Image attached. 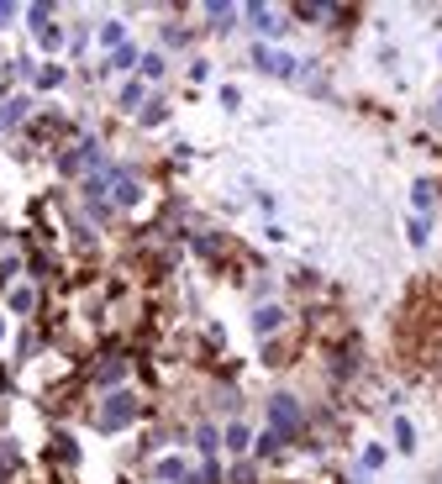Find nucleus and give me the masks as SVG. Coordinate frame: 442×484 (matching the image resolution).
<instances>
[{
    "label": "nucleus",
    "instance_id": "f257e3e1",
    "mask_svg": "<svg viewBox=\"0 0 442 484\" xmlns=\"http://www.w3.org/2000/svg\"><path fill=\"white\" fill-rule=\"evenodd\" d=\"M132 411H137V406H132L127 395H111V400H105V411H100V426H105V432H116V426L132 421Z\"/></svg>",
    "mask_w": 442,
    "mask_h": 484
},
{
    "label": "nucleus",
    "instance_id": "f03ea898",
    "mask_svg": "<svg viewBox=\"0 0 442 484\" xmlns=\"http://www.w3.org/2000/svg\"><path fill=\"white\" fill-rule=\"evenodd\" d=\"M253 63H263L269 74H295V58L290 53H274V48H253Z\"/></svg>",
    "mask_w": 442,
    "mask_h": 484
},
{
    "label": "nucleus",
    "instance_id": "7ed1b4c3",
    "mask_svg": "<svg viewBox=\"0 0 442 484\" xmlns=\"http://www.w3.org/2000/svg\"><path fill=\"white\" fill-rule=\"evenodd\" d=\"M274 432L285 437V432H295V426H300V406H295V400H274Z\"/></svg>",
    "mask_w": 442,
    "mask_h": 484
},
{
    "label": "nucleus",
    "instance_id": "20e7f679",
    "mask_svg": "<svg viewBox=\"0 0 442 484\" xmlns=\"http://www.w3.org/2000/svg\"><path fill=\"white\" fill-rule=\"evenodd\" d=\"M248 16H253V26H258V32H279V26H274V11H269V6H248Z\"/></svg>",
    "mask_w": 442,
    "mask_h": 484
},
{
    "label": "nucleus",
    "instance_id": "39448f33",
    "mask_svg": "<svg viewBox=\"0 0 442 484\" xmlns=\"http://www.w3.org/2000/svg\"><path fill=\"white\" fill-rule=\"evenodd\" d=\"M116 200H122V206H132V200H137V184H132L127 174H116Z\"/></svg>",
    "mask_w": 442,
    "mask_h": 484
},
{
    "label": "nucleus",
    "instance_id": "423d86ee",
    "mask_svg": "<svg viewBox=\"0 0 442 484\" xmlns=\"http://www.w3.org/2000/svg\"><path fill=\"white\" fill-rule=\"evenodd\" d=\"M279 321H285V316H279V311H258V316H253V327H258V332H263V337H269V332L279 327Z\"/></svg>",
    "mask_w": 442,
    "mask_h": 484
},
{
    "label": "nucleus",
    "instance_id": "0eeeda50",
    "mask_svg": "<svg viewBox=\"0 0 442 484\" xmlns=\"http://www.w3.org/2000/svg\"><path fill=\"white\" fill-rule=\"evenodd\" d=\"M411 200H416V211H426V206H432V184H426V179H421V184H416V190H411Z\"/></svg>",
    "mask_w": 442,
    "mask_h": 484
},
{
    "label": "nucleus",
    "instance_id": "6e6552de",
    "mask_svg": "<svg viewBox=\"0 0 442 484\" xmlns=\"http://www.w3.org/2000/svg\"><path fill=\"white\" fill-rule=\"evenodd\" d=\"M132 63H137V53H132V48H116V58H111V69H132Z\"/></svg>",
    "mask_w": 442,
    "mask_h": 484
},
{
    "label": "nucleus",
    "instance_id": "1a4fd4ad",
    "mask_svg": "<svg viewBox=\"0 0 442 484\" xmlns=\"http://www.w3.org/2000/svg\"><path fill=\"white\" fill-rule=\"evenodd\" d=\"M395 442H400V448H411V442H416V432H411V421H395Z\"/></svg>",
    "mask_w": 442,
    "mask_h": 484
},
{
    "label": "nucleus",
    "instance_id": "9d476101",
    "mask_svg": "<svg viewBox=\"0 0 442 484\" xmlns=\"http://www.w3.org/2000/svg\"><path fill=\"white\" fill-rule=\"evenodd\" d=\"M58 79H63V69H43V74H37V85H43V90H53Z\"/></svg>",
    "mask_w": 442,
    "mask_h": 484
},
{
    "label": "nucleus",
    "instance_id": "9b49d317",
    "mask_svg": "<svg viewBox=\"0 0 442 484\" xmlns=\"http://www.w3.org/2000/svg\"><path fill=\"white\" fill-rule=\"evenodd\" d=\"M11 16H16V6H6V0H0V21H11Z\"/></svg>",
    "mask_w": 442,
    "mask_h": 484
}]
</instances>
